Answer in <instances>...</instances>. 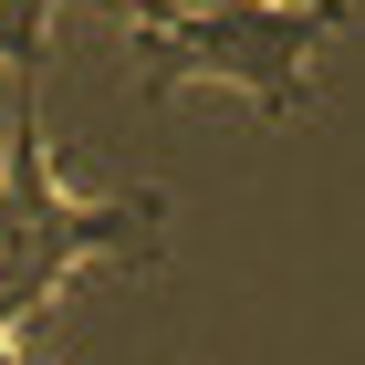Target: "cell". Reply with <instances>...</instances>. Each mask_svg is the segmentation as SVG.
<instances>
[{"label": "cell", "instance_id": "7a4b0ae2", "mask_svg": "<svg viewBox=\"0 0 365 365\" xmlns=\"http://www.w3.org/2000/svg\"><path fill=\"white\" fill-rule=\"evenodd\" d=\"M334 31H344V0H157V21H136V53H146V94L230 84L261 115H292L313 53Z\"/></svg>", "mask_w": 365, "mask_h": 365}, {"label": "cell", "instance_id": "5b68a950", "mask_svg": "<svg viewBox=\"0 0 365 365\" xmlns=\"http://www.w3.org/2000/svg\"><path fill=\"white\" fill-rule=\"evenodd\" d=\"M0 365H21V355H11V344H0Z\"/></svg>", "mask_w": 365, "mask_h": 365}, {"label": "cell", "instance_id": "6da1fadb", "mask_svg": "<svg viewBox=\"0 0 365 365\" xmlns=\"http://www.w3.org/2000/svg\"><path fill=\"white\" fill-rule=\"evenodd\" d=\"M94 261H157V198H73L42 146V73H21L0 146V344Z\"/></svg>", "mask_w": 365, "mask_h": 365}, {"label": "cell", "instance_id": "277c9868", "mask_svg": "<svg viewBox=\"0 0 365 365\" xmlns=\"http://www.w3.org/2000/svg\"><path fill=\"white\" fill-rule=\"evenodd\" d=\"M125 11H136V21H157V0H125Z\"/></svg>", "mask_w": 365, "mask_h": 365}, {"label": "cell", "instance_id": "3957f363", "mask_svg": "<svg viewBox=\"0 0 365 365\" xmlns=\"http://www.w3.org/2000/svg\"><path fill=\"white\" fill-rule=\"evenodd\" d=\"M42 31H53V0H0V63L11 73H42Z\"/></svg>", "mask_w": 365, "mask_h": 365}]
</instances>
